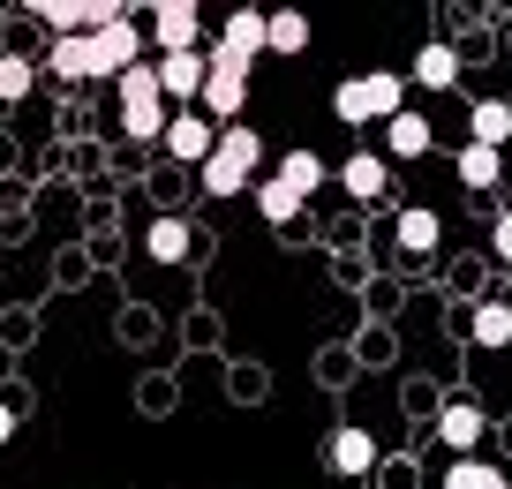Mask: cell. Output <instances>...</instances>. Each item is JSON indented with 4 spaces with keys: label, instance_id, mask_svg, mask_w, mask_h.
<instances>
[{
    "label": "cell",
    "instance_id": "1",
    "mask_svg": "<svg viewBox=\"0 0 512 489\" xmlns=\"http://www.w3.org/2000/svg\"><path fill=\"white\" fill-rule=\"evenodd\" d=\"M256 158H264V136H256L249 121L219 128L211 158L196 166V174H204V196H211V204H234V196H249V189H256Z\"/></svg>",
    "mask_w": 512,
    "mask_h": 489
},
{
    "label": "cell",
    "instance_id": "2",
    "mask_svg": "<svg viewBox=\"0 0 512 489\" xmlns=\"http://www.w3.org/2000/svg\"><path fill=\"white\" fill-rule=\"evenodd\" d=\"M332 113L347 128H369V121H392V113H407V76H392V68H369V76H347L332 91Z\"/></svg>",
    "mask_w": 512,
    "mask_h": 489
},
{
    "label": "cell",
    "instance_id": "3",
    "mask_svg": "<svg viewBox=\"0 0 512 489\" xmlns=\"http://www.w3.org/2000/svg\"><path fill=\"white\" fill-rule=\"evenodd\" d=\"M113 83H121V128H128L136 143H159V136H166V98H159V76L136 61L128 76H113Z\"/></svg>",
    "mask_w": 512,
    "mask_h": 489
},
{
    "label": "cell",
    "instance_id": "4",
    "mask_svg": "<svg viewBox=\"0 0 512 489\" xmlns=\"http://www.w3.org/2000/svg\"><path fill=\"white\" fill-rule=\"evenodd\" d=\"M241 106H249V68H226L204 53V91H196V113H204L211 128H234Z\"/></svg>",
    "mask_w": 512,
    "mask_h": 489
},
{
    "label": "cell",
    "instance_id": "5",
    "mask_svg": "<svg viewBox=\"0 0 512 489\" xmlns=\"http://www.w3.org/2000/svg\"><path fill=\"white\" fill-rule=\"evenodd\" d=\"M151 38H159V53H196L204 8H196V0H159V8H151Z\"/></svg>",
    "mask_w": 512,
    "mask_h": 489
},
{
    "label": "cell",
    "instance_id": "6",
    "mask_svg": "<svg viewBox=\"0 0 512 489\" xmlns=\"http://www.w3.org/2000/svg\"><path fill=\"white\" fill-rule=\"evenodd\" d=\"M159 143H166L174 158H189V166H204V158H211V143H219V128H211L204 113L189 106V113H166V136H159Z\"/></svg>",
    "mask_w": 512,
    "mask_h": 489
},
{
    "label": "cell",
    "instance_id": "7",
    "mask_svg": "<svg viewBox=\"0 0 512 489\" xmlns=\"http://www.w3.org/2000/svg\"><path fill=\"white\" fill-rule=\"evenodd\" d=\"M91 46H98V61H106V76H128V68L144 61V31L128 16H113L106 31H91Z\"/></svg>",
    "mask_w": 512,
    "mask_h": 489
},
{
    "label": "cell",
    "instance_id": "8",
    "mask_svg": "<svg viewBox=\"0 0 512 489\" xmlns=\"http://www.w3.org/2000/svg\"><path fill=\"white\" fill-rule=\"evenodd\" d=\"M159 98H181V106H196V91H204V46L196 53H159Z\"/></svg>",
    "mask_w": 512,
    "mask_h": 489
},
{
    "label": "cell",
    "instance_id": "9",
    "mask_svg": "<svg viewBox=\"0 0 512 489\" xmlns=\"http://www.w3.org/2000/svg\"><path fill=\"white\" fill-rule=\"evenodd\" d=\"M482 429H490V422H482V407H475V399H445V407H437V444H452L460 459L482 444Z\"/></svg>",
    "mask_w": 512,
    "mask_h": 489
},
{
    "label": "cell",
    "instance_id": "10",
    "mask_svg": "<svg viewBox=\"0 0 512 489\" xmlns=\"http://www.w3.org/2000/svg\"><path fill=\"white\" fill-rule=\"evenodd\" d=\"M324 467H332V474H369V467H377V444H369V429H362V422H339L332 444H324Z\"/></svg>",
    "mask_w": 512,
    "mask_h": 489
},
{
    "label": "cell",
    "instance_id": "11",
    "mask_svg": "<svg viewBox=\"0 0 512 489\" xmlns=\"http://www.w3.org/2000/svg\"><path fill=\"white\" fill-rule=\"evenodd\" d=\"M407 83H422V91H452V83H460V46H452V38H430V46L415 53V68H407Z\"/></svg>",
    "mask_w": 512,
    "mask_h": 489
},
{
    "label": "cell",
    "instance_id": "12",
    "mask_svg": "<svg viewBox=\"0 0 512 489\" xmlns=\"http://www.w3.org/2000/svg\"><path fill=\"white\" fill-rule=\"evenodd\" d=\"M339 181H347L354 204H377V196H392V166H384L377 151H354L347 166H339Z\"/></svg>",
    "mask_w": 512,
    "mask_h": 489
},
{
    "label": "cell",
    "instance_id": "13",
    "mask_svg": "<svg viewBox=\"0 0 512 489\" xmlns=\"http://www.w3.org/2000/svg\"><path fill=\"white\" fill-rule=\"evenodd\" d=\"M467 143H482V151H505L512 143V106L505 98H475V106H467Z\"/></svg>",
    "mask_w": 512,
    "mask_h": 489
},
{
    "label": "cell",
    "instance_id": "14",
    "mask_svg": "<svg viewBox=\"0 0 512 489\" xmlns=\"http://www.w3.org/2000/svg\"><path fill=\"white\" fill-rule=\"evenodd\" d=\"M53 76H61V83H98L106 61H98L91 38H61V46H53Z\"/></svg>",
    "mask_w": 512,
    "mask_h": 489
},
{
    "label": "cell",
    "instance_id": "15",
    "mask_svg": "<svg viewBox=\"0 0 512 489\" xmlns=\"http://www.w3.org/2000/svg\"><path fill=\"white\" fill-rule=\"evenodd\" d=\"M497 181H505V151H482V143H460V189L490 196Z\"/></svg>",
    "mask_w": 512,
    "mask_h": 489
},
{
    "label": "cell",
    "instance_id": "16",
    "mask_svg": "<svg viewBox=\"0 0 512 489\" xmlns=\"http://www.w3.org/2000/svg\"><path fill=\"white\" fill-rule=\"evenodd\" d=\"M264 53H309V16L302 8H272V16H264Z\"/></svg>",
    "mask_w": 512,
    "mask_h": 489
},
{
    "label": "cell",
    "instance_id": "17",
    "mask_svg": "<svg viewBox=\"0 0 512 489\" xmlns=\"http://www.w3.org/2000/svg\"><path fill=\"white\" fill-rule=\"evenodd\" d=\"M384 151H392V158H422V151H430V121H422L415 106L392 113V121H384Z\"/></svg>",
    "mask_w": 512,
    "mask_h": 489
},
{
    "label": "cell",
    "instance_id": "18",
    "mask_svg": "<svg viewBox=\"0 0 512 489\" xmlns=\"http://www.w3.org/2000/svg\"><path fill=\"white\" fill-rule=\"evenodd\" d=\"M467 339H475V347H512V301H482V309L467 316Z\"/></svg>",
    "mask_w": 512,
    "mask_h": 489
},
{
    "label": "cell",
    "instance_id": "19",
    "mask_svg": "<svg viewBox=\"0 0 512 489\" xmlns=\"http://www.w3.org/2000/svg\"><path fill=\"white\" fill-rule=\"evenodd\" d=\"M392 234H400V249H407V256H422V249H437V234H445V226H437V211H430V204H407Z\"/></svg>",
    "mask_w": 512,
    "mask_h": 489
},
{
    "label": "cell",
    "instance_id": "20",
    "mask_svg": "<svg viewBox=\"0 0 512 489\" xmlns=\"http://www.w3.org/2000/svg\"><path fill=\"white\" fill-rule=\"evenodd\" d=\"M279 181H287V189L309 204V196L324 189V158H317V151H287V158H279Z\"/></svg>",
    "mask_w": 512,
    "mask_h": 489
},
{
    "label": "cell",
    "instance_id": "21",
    "mask_svg": "<svg viewBox=\"0 0 512 489\" xmlns=\"http://www.w3.org/2000/svg\"><path fill=\"white\" fill-rule=\"evenodd\" d=\"M144 249H151V264H181V256H189V226L181 219H151Z\"/></svg>",
    "mask_w": 512,
    "mask_h": 489
},
{
    "label": "cell",
    "instance_id": "22",
    "mask_svg": "<svg viewBox=\"0 0 512 489\" xmlns=\"http://www.w3.org/2000/svg\"><path fill=\"white\" fill-rule=\"evenodd\" d=\"M445 489H512V482L490 467V459L467 452V459H452V467H445Z\"/></svg>",
    "mask_w": 512,
    "mask_h": 489
},
{
    "label": "cell",
    "instance_id": "23",
    "mask_svg": "<svg viewBox=\"0 0 512 489\" xmlns=\"http://www.w3.org/2000/svg\"><path fill=\"white\" fill-rule=\"evenodd\" d=\"M249 196H256V211H264V219H272V226H287L294 211H302V196H294V189H287V181H279V174H272V181H256Z\"/></svg>",
    "mask_w": 512,
    "mask_h": 489
},
{
    "label": "cell",
    "instance_id": "24",
    "mask_svg": "<svg viewBox=\"0 0 512 489\" xmlns=\"http://www.w3.org/2000/svg\"><path fill=\"white\" fill-rule=\"evenodd\" d=\"M31 83H38V68L23 61V53H0V106H23Z\"/></svg>",
    "mask_w": 512,
    "mask_h": 489
},
{
    "label": "cell",
    "instance_id": "25",
    "mask_svg": "<svg viewBox=\"0 0 512 489\" xmlns=\"http://www.w3.org/2000/svg\"><path fill=\"white\" fill-rule=\"evenodd\" d=\"M490 249H497V264H512V211L490 219Z\"/></svg>",
    "mask_w": 512,
    "mask_h": 489
},
{
    "label": "cell",
    "instance_id": "26",
    "mask_svg": "<svg viewBox=\"0 0 512 489\" xmlns=\"http://www.w3.org/2000/svg\"><path fill=\"white\" fill-rule=\"evenodd\" d=\"M16 437V407H8V399H0V444Z\"/></svg>",
    "mask_w": 512,
    "mask_h": 489
},
{
    "label": "cell",
    "instance_id": "27",
    "mask_svg": "<svg viewBox=\"0 0 512 489\" xmlns=\"http://www.w3.org/2000/svg\"><path fill=\"white\" fill-rule=\"evenodd\" d=\"M505 53H512V23H505Z\"/></svg>",
    "mask_w": 512,
    "mask_h": 489
}]
</instances>
